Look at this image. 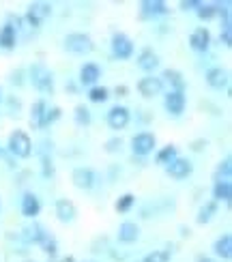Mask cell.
Listing matches in <instances>:
<instances>
[{"mask_svg": "<svg viewBox=\"0 0 232 262\" xmlns=\"http://www.w3.org/2000/svg\"><path fill=\"white\" fill-rule=\"evenodd\" d=\"M28 75H30L32 86H35L39 93H46V95L54 93V75H52V71L43 62L32 64V67L28 69Z\"/></svg>", "mask_w": 232, "mask_h": 262, "instance_id": "6da1fadb", "label": "cell"}, {"mask_svg": "<svg viewBox=\"0 0 232 262\" xmlns=\"http://www.w3.org/2000/svg\"><path fill=\"white\" fill-rule=\"evenodd\" d=\"M9 152L11 155H15L19 159H26L30 157V152H32V140L30 136L26 134V131H22V129H15L13 134L9 136Z\"/></svg>", "mask_w": 232, "mask_h": 262, "instance_id": "7a4b0ae2", "label": "cell"}, {"mask_svg": "<svg viewBox=\"0 0 232 262\" xmlns=\"http://www.w3.org/2000/svg\"><path fill=\"white\" fill-rule=\"evenodd\" d=\"M65 50L71 52V54H77V56H82V54H88L95 50V43L93 39L86 35V32H69L67 37H65Z\"/></svg>", "mask_w": 232, "mask_h": 262, "instance_id": "3957f363", "label": "cell"}, {"mask_svg": "<svg viewBox=\"0 0 232 262\" xmlns=\"http://www.w3.org/2000/svg\"><path fill=\"white\" fill-rule=\"evenodd\" d=\"M52 15V5L50 3H41V0H37V3H30L28 9H26V15H24V21L30 26V28H39L41 21Z\"/></svg>", "mask_w": 232, "mask_h": 262, "instance_id": "277c9868", "label": "cell"}, {"mask_svg": "<svg viewBox=\"0 0 232 262\" xmlns=\"http://www.w3.org/2000/svg\"><path fill=\"white\" fill-rule=\"evenodd\" d=\"M155 146H157V138H155V134H151V131H140V134L131 138V150H134V155H138V157L151 155Z\"/></svg>", "mask_w": 232, "mask_h": 262, "instance_id": "5b68a950", "label": "cell"}, {"mask_svg": "<svg viewBox=\"0 0 232 262\" xmlns=\"http://www.w3.org/2000/svg\"><path fill=\"white\" fill-rule=\"evenodd\" d=\"M112 54L118 60H129L134 56V41L125 32H114L112 35Z\"/></svg>", "mask_w": 232, "mask_h": 262, "instance_id": "8992f818", "label": "cell"}, {"mask_svg": "<svg viewBox=\"0 0 232 262\" xmlns=\"http://www.w3.org/2000/svg\"><path fill=\"white\" fill-rule=\"evenodd\" d=\"M71 181H73V185L77 189H84V191H88V189H93L95 187V183H97V174L91 170V168H75L73 172H71Z\"/></svg>", "mask_w": 232, "mask_h": 262, "instance_id": "52a82bcc", "label": "cell"}, {"mask_svg": "<svg viewBox=\"0 0 232 262\" xmlns=\"http://www.w3.org/2000/svg\"><path fill=\"white\" fill-rule=\"evenodd\" d=\"M131 121V112L127 110L125 105H114V107H110V112H108V125L110 129H125Z\"/></svg>", "mask_w": 232, "mask_h": 262, "instance_id": "ba28073f", "label": "cell"}, {"mask_svg": "<svg viewBox=\"0 0 232 262\" xmlns=\"http://www.w3.org/2000/svg\"><path fill=\"white\" fill-rule=\"evenodd\" d=\"M165 172H168L172 179L181 181V179H187L194 172V163L187 157H176L174 161H170L168 166H165Z\"/></svg>", "mask_w": 232, "mask_h": 262, "instance_id": "9c48e42d", "label": "cell"}, {"mask_svg": "<svg viewBox=\"0 0 232 262\" xmlns=\"http://www.w3.org/2000/svg\"><path fill=\"white\" fill-rule=\"evenodd\" d=\"M163 105H165V110H168V114L181 116L185 112L187 97H185V93H179V91H168V95H165V99H163Z\"/></svg>", "mask_w": 232, "mask_h": 262, "instance_id": "30bf717a", "label": "cell"}, {"mask_svg": "<svg viewBox=\"0 0 232 262\" xmlns=\"http://www.w3.org/2000/svg\"><path fill=\"white\" fill-rule=\"evenodd\" d=\"M161 91H163V82H161V78H157V75H146V78H142L138 82V93L142 97H146V99L161 95Z\"/></svg>", "mask_w": 232, "mask_h": 262, "instance_id": "8fae6325", "label": "cell"}, {"mask_svg": "<svg viewBox=\"0 0 232 262\" xmlns=\"http://www.w3.org/2000/svg\"><path fill=\"white\" fill-rule=\"evenodd\" d=\"M54 211H56L58 222H62V224H71L75 217H77V209H75V204H73L69 198L56 200V206H54Z\"/></svg>", "mask_w": 232, "mask_h": 262, "instance_id": "7c38bea8", "label": "cell"}, {"mask_svg": "<svg viewBox=\"0 0 232 262\" xmlns=\"http://www.w3.org/2000/svg\"><path fill=\"white\" fill-rule=\"evenodd\" d=\"M101 78V67L97 62H84L80 67V84L84 86H97Z\"/></svg>", "mask_w": 232, "mask_h": 262, "instance_id": "4fadbf2b", "label": "cell"}, {"mask_svg": "<svg viewBox=\"0 0 232 262\" xmlns=\"http://www.w3.org/2000/svg\"><path fill=\"white\" fill-rule=\"evenodd\" d=\"M189 46L196 52H206L208 46H211V32H208V28H204V26L196 28L189 35Z\"/></svg>", "mask_w": 232, "mask_h": 262, "instance_id": "5bb4252c", "label": "cell"}, {"mask_svg": "<svg viewBox=\"0 0 232 262\" xmlns=\"http://www.w3.org/2000/svg\"><path fill=\"white\" fill-rule=\"evenodd\" d=\"M41 213V200L37 198V193L26 191L24 198H22V215L28 217V220H35Z\"/></svg>", "mask_w": 232, "mask_h": 262, "instance_id": "9a60e30c", "label": "cell"}, {"mask_svg": "<svg viewBox=\"0 0 232 262\" xmlns=\"http://www.w3.org/2000/svg\"><path fill=\"white\" fill-rule=\"evenodd\" d=\"M138 67L142 71H146V73H153L155 69L159 67V56H157V52H155L153 48H144L140 54H138Z\"/></svg>", "mask_w": 232, "mask_h": 262, "instance_id": "2e32d148", "label": "cell"}, {"mask_svg": "<svg viewBox=\"0 0 232 262\" xmlns=\"http://www.w3.org/2000/svg\"><path fill=\"white\" fill-rule=\"evenodd\" d=\"M116 236H118V241L125 243V245L136 243L140 238V226L136 222H123L118 226V234Z\"/></svg>", "mask_w": 232, "mask_h": 262, "instance_id": "e0dca14e", "label": "cell"}, {"mask_svg": "<svg viewBox=\"0 0 232 262\" xmlns=\"http://www.w3.org/2000/svg\"><path fill=\"white\" fill-rule=\"evenodd\" d=\"M168 5L163 0H144L140 5V15L142 17H157V15H165L168 13Z\"/></svg>", "mask_w": 232, "mask_h": 262, "instance_id": "ac0fdd59", "label": "cell"}, {"mask_svg": "<svg viewBox=\"0 0 232 262\" xmlns=\"http://www.w3.org/2000/svg\"><path fill=\"white\" fill-rule=\"evenodd\" d=\"M206 84L211 86V89H217V91H222L228 86V71L222 69V67H211L206 71Z\"/></svg>", "mask_w": 232, "mask_h": 262, "instance_id": "d6986e66", "label": "cell"}, {"mask_svg": "<svg viewBox=\"0 0 232 262\" xmlns=\"http://www.w3.org/2000/svg\"><path fill=\"white\" fill-rule=\"evenodd\" d=\"M46 236H48L46 228H43L41 224H35V222H32L30 226H26L24 230H22V238H24L26 243H32V245H41Z\"/></svg>", "mask_w": 232, "mask_h": 262, "instance_id": "ffe728a7", "label": "cell"}, {"mask_svg": "<svg viewBox=\"0 0 232 262\" xmlns=\"http://www.w3.org/2000/svg\"><path fill=\"white\" fill-rule=\"evenodd\" d=\"M161 82H165L170 86V91H179V93H185V78L181 71L176 69H163L161 73Z\"/></svg>", "mask_w": 232, "mask_h": 262, "instance_id": "44dd1931", "label": "cell"}, {"mask_svg": "<svg viewBox=\"0 0 232 262\" xmlns=\"http://www.w3.org/2000/svg\"><path fill=\"white\" fill-rule=\"evenodd\" d=\"M213 252L217 258L222 260H230L232 258V236L230 234H222L217 238V241L213 243Z\"/></svg>", "mask_w": 232, "mask_h": 262, "instance_id": "7402d4cb", "label": "cell"}, {"mask_svg": "<svg viewBox=\"0 0 232 262\" xmlns=\"http://www.w3.org/2000/svg\"><path fill=\"white\" fill-rule=\"evenodd\" d=\"M15 46H17V30L11 24H5L3 28H0V48L13 50Z\"/></svg>", "mask_w": 232, "mask_h": 262, "instance_id": "603a6c76", "label": "cell"}, {"mask_svg": "<svg viewBox=\"0 0 232 262\" xmlns=\"http://www.w3.org/2000/svg\"><path fill=\"white\" fill-rule=\"evenodd\" d=\"M48 110V103L43 99H37L30 107V125L35 129H43V116H46Z\"/></svg>", "mask_w": 232, "mask_h": 262, "instance_id": "cb8c5ba5", "label": "cell"}, {"mask_svg": "<svg viewBox=\"0 0 232 262\" xmlns=\"http://www.w3.org/2000/svg\"><path fill=\"white\" fill-rule=\"evenodd\" d=\"M230 198H232V183L217 181L213 185V202H230Z\"/></svg>", "mask_w": 232, "mask_h": 262, "instance_id": "d4e9b609", "label": "cell"}, {"mask_svg": "<svg viewBox=\"0 0 232 262\" xmlns=\"http://www.w3.org/2000/svg\"><path fill=\"white\" fill-rule=\"evenodd\" d=\"M215 215H217V202L208 200V202H204V204L200 206V211H198L196 222L200 224V226H204V224H208V222H211Z\"/></svg>", "mask_w": 232, "mask_h": 262, "instance_id": "484cf974", "label": "cell"}, {"mask_svg": "<svg viewBox=\"0 0 232 262\" xmlns=\"http://www.w3.org/2000/svg\"><path fill=\"white\" fill-rule=\"evenodd\" d=\"M176 157H179V148H176L174 144H165L163 148L157 150V157H155V159H157L159 166H168V163L174 161Z\"/></svg>", "mask_w": 232, "mask_h": 262, "instance_id": "4316f807", "label": "cell"}, {"mask_svg": "<svg viewBox=\"0 0 232 262\" xmlns=\"http://www.w3.org/2000/svg\"><path fill=\"white\" fill-rule=\"evenodd\" d=\"M196 15L202 21H208L217 15V3H200V7L196 9Z\"/></svg>", "mask_w": 232, "mask_h": 262, "instance_id": "83f0119b", "label": "cell"}, {"mask_svg": "<svg viewBox=\"0 0 232 262\" xmlns=\"http://www.w3.org/2000/svg\"><path fill=\"white\" fill-rule=\"evenodd\" d=\"M73 118H75V123L80 125V127H86V125H91L93 121V116H91V110H88L86 105H75V112H73Z\"/></svg>", "mask_w": 232, "mask_h": 262, "instance_id": "f1b7e54d", "label": "cell"}, {"mask_svg": "<svg viewBox=\"0 0 232 262\" xmlns=\"http://www.w3.org/2000/svg\"><path fill=\"white\" fill-rule=\"evenodd\" d=\"M108 97H110V91L106 86H91V91H88V101L93 103H103L108 101Z\"/></svg>", "mask_w": 232, "mask_h": 262, "instance_id": "f546056e", "label": "cell"}, {"mask_svg": "<svg viewBox=\"0 0 232 262\" xmlns=\"http://www.w3.org/2000/svg\"><path fill=\"white\" fill-rule=\"evenodd\" d=\"M134 204H136V195H134V193H123V195H120V198L116 200L114 209H116V213H127Z\"/></svg>", "mask_w": 232, "mask_h": 262, "instance_id": "4dcf8cb0", "label": "cell"}, {"mask_svg": "<svg viewBox=\"0 0 232 262\" xmlns=\"http://www.w3.org/2000/svg\"><path fill=\"white\" fill-rule=\"evenodd\" d=\"M230 174H232V161H230V157H226V159L217 166L215 183H217V181H228V179H230Z\"/></svg>", "mask_w": 232, "mask_h": 262, "instance_id": "1f68e13d", "label": "cell"}, {"mask_svg": "<svg viewBox=\"0 0 232 262\" xmlns=\"http://www.w3.org/2000/svg\"><path fill=\"white\" fill-rule=\"evenodd\" d=\"M168 260H170L168 249H153L151 254H146L142 258V262H168Z\"/></svg>", "mask_w": 232, "mask_h": 262, "instance_id": "d6a6232c", "label": "cell"}, {"mask_svg": "<svg viewBox=\"0 0 232 262\" xmlns=\"http://www.w3.org/2000/svg\"><path fill=\"white\" fill-rule=\"evenodd\" d=\"M60 116H62V110H60L58 105L48 107V110H46V116H43V129H46L48 125H52V123H56Z\"/></svg>", "mask_w": 232, "mask_h": 262, "instance_id": "836d02e7", "label": "cell"}, {"mask_svg": "<svg viewBox=\"0 0 232 262\" xmlns=\"http://www.w3.org/2000/svg\"><path fill=\"white\" fill-rule=\"evenodd\" d=\"M41 247H43V252H46L48 256H56V252H58V243H56V238L50 236V234H48L46 238H43Z\"/></svg>", "mask_w": 232, "mask_h": 262, "instance_id": "e575fe53", "label": "cell"}, {"mask_svg": "<svg viewBox=\"0 0 232 262\" xmlns=\"http://www.w3.org/2000/svg\"><path fill=\"white\" fill-rule=\"evenodd\" d=\"M41 174H43L46 179L54 177V163H52L50 155H43V157H41Z\"/></svg>", "mask_w": 232, "mask_h": 262, "instance_id": "d590c367", "label": "cell"}, {"mask_svg": "<svg viewBox=\"0 0 232 262\" xmlns=\"http://www.w3.org/2000/svg\"><path fill=\"white\" fill-rule=\"evenodd\" d=\"M120 146H123V140H120V138H110L106 144H103V150L112 155V152H118L120 150Z\"/></svg>", "mask_w": 232, "mask_h": 262, "instance_id": "8d00e7d4", "label": "cell"}, {"mask_svg": "<svg viewBox=\"0 0 232 262\" xmlns=\"http://www.w3.org/2000/svg\"><path fill=\"white\" fill-rule=\"evenodd\" d=\"M183 11H196L198 7H200V0H181L179 5Z\"/></svg>", "mask_w": 232, "mask_h": 262, "instance_id": "74e56055", "label": "cell"}, {"mask_svg": "<svg viewBox=\"0 0 232 262\" xmlns=\"http://www.w3.org/2000/svg\"><path fill=\"white\" fill-rule=\"evenodd\" d=\"M219 41H222L226 48H230V46H232V30H230V28H222V35H219Z\"/></svg>", "mask_w": 232, "mask_h": 262, "instance_id": "f35d334b", "label": "cell"}, {"mask_svg": "<svg viewBox=\"0 0 232 262\" xmlns=\"http://www.w3.org/2000/svg\"><path fill=\"white\" fill-rule=\"evenodd\" d=\"M114 95H116V97H127V95H129V86H125V84L116 86V89H114Z\"/></svg>", "mask_w": 232, "mask_h": 262, "instance_id": "ab89813d", "label": "cell"}, {"mask_svg": "<svg viewBox=\"0 0 232 262\" xmlns=\"http://www.w3.org/2000/svg\"><path fill=\"white\" fill-rule=\"evenodd\" d=\"M204 146H206V140H196L194 144H192V148H194V150H202Z\"/></svg>", "mask_w": 232, "mask_h": 262, "instance_id": "60d3db41", "label": "cell"}, {"mask_svg": "<svg viewBox=\"0 0 232 262\" xmlns=\"http://www.w3.org/2000/svg\"><path fill=\"white\" fill-rule=\"evenodd\" d=\"M198 262H215V260H213V258H206V256H204V258H198Z\"/></svg>", "mask_w": 232, "mask_h": 262, "instance_id": "b9f144b4", "label": "cell"}, {"mask_svg": "<svg viewBox=\"0 0 232 262\" xmlns=\"http://www.w3.org/2000/svg\"><path fill=\"white\" fill-rule=\"evenodd\" d=\"M62 262H75V260H73L71 256H67V258H62Z\"/></svg>", "mask_w": 232, "mask_h": 262, "instance_id": "7bdbcfd3", "label": "cell"}, {"mask_svg": "<svg viewBox=\"0 0 232 262\" xmlns=\"http://www.w3.org/2000/svg\"><path fill=\"white\" fill-rule=\"evenodd\" d=\"M0 101H3V89H0Z\"/></svg>", "mask_w": 232, "mask_h": 262, "instance_id": "ee69618b", "label": "cell"}, {"mask_svg": "<svg viewBox=\"0 0 232 262\" xmlns=\"http://www.w3.org/2000/svg\"><path fill=\"white\" fill-rule=\"evenodd\" d=\"M86 262H93V260H86Z\"/></svg>", "mask_w": 232, "mask_h": 262, "instance_id": "f6af8a7d", "label": "cell"}]
</instances>
